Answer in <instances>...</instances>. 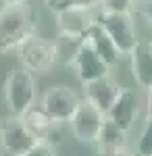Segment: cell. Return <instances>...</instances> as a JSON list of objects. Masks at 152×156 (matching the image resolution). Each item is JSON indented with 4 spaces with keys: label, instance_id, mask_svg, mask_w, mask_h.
I'll return each instance as SVG.
<instances>
[{
    "label": "cell",
    "instance_id": "5",
    "mask_svg": "<svg viewBox=\"0 0 152 156\" xmlns=\"http://www.w3.org/2000/svg\"><path fill=\"white\" fill-rule=\"evenodd\" d=\"M54 15H56L59 34L63 37L77 40V42L88 36V31L98 21L96 9H85V6H63L56 9Z\"/></svg>",
    "mask_w": 152,
    "mask_h": 156
},
{
    "label": "cell",
    "instance_id": "17",
    "mask_svg": "<svg viewBox=\"0 0 152 156\" xmlns=\"http://www.w3.org/2000/svg\"><path fill=\"white\" fill-rule=\"evenodd\" d=\"M98 9L106 12H131L136 9V0H100Z\"/></svg>",
    "mask_w": 152,
    "mask_h": 156
},
{
    "label": "cell",
    "instance_id": "6",
    "mask_svg": "<svg viewBox=\"0 0 152 156\" xmlns=\"http://www.w3.org/2000/svg\"><path fill=\"white\" fill-rule=\"evenodd\" d=\"M81 98L75 94V90L65 83H56L52 87H48L44 92V96L40 100V106L46 112L48 117H52L59 123H69V119L73 117L75 108L79 104Z\"/></svg>",
    "mask_w": 152,
    "mask_h": 156
},
{
    "label": "cell",
    "instance_id": "15",
    "mask_svg": "<svg viewBox=\"0 0 152 156\" xmlns=\"http://www.w3.org/2000/svg\"><path fill=\"white\" fill-rule=\"evenodd\" d=\"M85 40L92 44V48L96 50V54L100 56V58L104 60L108 67H113L115 62L119 60V50H117V46L113 44V40L106 36V31L98 25V21H96V25H94L92 29L88 31V36H85Z\"/></svg>",
    "mask_w": 152,
    "mask_h": 156
},
{
    "label": "cell",
    "instance_id": "26",
    "mask_svg": "<svg viewBox=\"0 0 152 156\" xmlns=\"http://www.w3.org/2000/svg\"><path fill=\"white\" fill-rule=\"evenodd\" d=\"M0 123H2V119H0Z\"/></svg>",
    "mask_w": 152,
    "mask_h": 156
},
{
    "label": "cell",
    "instance_id": "22",
    "mask_svg": "<svg viewBox=\"0 0 152 156\" xmlns=\"http://www.w3.org/2000/svg\"><path fill=\"white\" fill-rule=\"evenodd\" d=\"M146 119L152 121V87L148 90V98H146Z\"/></svg>",
    "mask_w": 152,
    "mask_h": 156
},
{
    "label": "cell",
    "instance_id": "4",
    "mask_svg": "<svg viewBox=\"0 0 152 156\" xmlns=\"http://www.w3.org/2000/svg\"><path fill=\"white\" fill-rule=\"evenodd\" d=\"M98 25L106 31V36L113 40L119 54H129L138 44V31L131 12H98Z\"/></svg>",
    "mask_w": 152,
    "mask_h": 156
},
{
    "label": "cell",
    "instance_id": "25",
    "mask_svg": "<svg viewBox=\"0 0 152 156\" xmlns=\"http://www.w3.org/2000/svg\"><path fill=\"white\" fill-rule=\"evenodd\" d=\"M0 156H4V150H2V148H0Z\"/></svg>",
    "mask_w": 152,
    "mask_h": 156
},
{
    "label": "cell",
    "instance_id": "2",
    "mask_svg": "<svg viewBox=\"0 0 152 156\" xmlns=\"http://www.w3.org/2000/svg\"><path fill=\"white\" fill-rule=\"evenodd\" d=\"M4 100L11 115L21 117L29 106H34L38 100V85L35 75L25 67H15L4 79Z\"/></svg>",
    "mask_w": 152,
    "mask_h": 156
},
{
    "label": "cell",
    "instance_id": "23",
    "mask_svg": "<svg viewBox=\"0 0 152 156\" xmlns=\"http://www.w3.org/2000/svg\"><path fill=\"white\" fill-rule=\"evenodd\" d=\"M44 2H46L48 9H52V12L56 11V9H59V4H60V0H44Z\"/></svg>",
    "mask_w": 152,
    "mask_h": 156
},
{
    "label": "cell",
    "instance_id": "19",
    "mask_svg": "<svg viewBox=\"0 0 152 156\" xmlns=\"http://www.w3.org/2000/svg\"><path fill=\"white\" fill-rule=\"evenodd\" d=\"M63 6H85V9H98L100 0H60L59 9Z\"/></svg>",
    "mask_w": 152,
    "mask_h": 156
},
{
    "label": "cell",
    "instance_id": "18",
    "mask_svg": "<svg viewBox=\"0 0 152 156\" xmlns=\"http://www.w3.org/2000/svg\"><path fill=\"white\" fill-rule=\"evenodd\" d=\"M21 156H56L54 146L46 144V142H35L29 150H25Z\"/></svg>",
    "mask_w": 152,
    "mask_h": 156
},
{
    "label": "cell",
    "instance_id": "16",
    "mask_svg": "<svg viewBox=\"0 0 152 156\" xmlns=\"http://www.w3.org/2000/svg\"><path fill=\"white\" fill-rule=\"evenodd\" d=\"M136 154L138 156H152V121L146 119V125L140 133V140L136 146Z\"/></svg>",
    "mask_w": 152,
    "mask_h": 156
},
{
    "label": "cell",
    "instance_id": "9",
    "mask_svg": "<svg viewBox=\"0 0 152 156\" xmlns=\"http://www.w3.org/2000/svg\"><path fill=\"white\" fill-rule=\"evenodd\" d=\"M21 119H23L25 127L29 129V133L38 142H46V144L54 146V148L63 142V129H60L63 123L54 121L52 117H48L38 102L25 110L21 115Z\"/></svg>",
    "mask_w": 152,
    "mask_h": 156
},
{
    "label": "cell",
    "instance_id": "8",
    "mask_svg": "<svg viewBox=\"0 0 152 156\" xmlns=\"http://www.w3.org/2000/svg\"><path fill=\"white\" fill-rule=\"evenodd\" d=\"M102 121H104V112L98 110L92 102H88L83 98V100H79L73 117L69 119V127L79 144H94Z\"/></svg>",
    "mask_w": 152,
    "mask_h": 156
},
{
    "label": "cell",
    "instance_id": "1",
    "mask_svg": "<svg viewBox=\"0 0 152 156\" xmlns=\"http://www.w3.org/2000/svg\"><path fill=\"white\" fill-rule=\"evenodd\" d=\"M34 34L29 4H6L0 9V54H11Z\"/></svg>",
    "mask_w": 152,
    "mask_h": 156
},
{
    "label": "cell",
    "instance_id": "20",
    "mask_svg": "<svg viewBox=\"0 0 152 156\" xmlns=\"http://www.w3.org/2000/svg\"><path fill=\"white\" fill-rule=\"evenodd\" d=\"M138 11L144 17V21H148L152 25V0H140L138 2Z\"/></svg>",
    "mask_w": 152,
    "mask_h": 156
},
{
    "label": "cell",
    "instance_id": "12",
    "mask_svg": "<svg viewBox=\"0 0 152 156\" xmlns=\"http://www.w3.org/2000/svg\"><path fill=\"white\" fill-rule=\"evenodd\" d=\"M138 112H140V100L138 94L129 87H121L119 96L115 98V102L110 104V108L106 110V117L117 123L121 129L129 131L133 127V123L138 119Z\"/></svg>",
    "mask_w": 152,
    "mask_h": 156
},
{
    "label": "cell",
    "instance_id": "13",
    "mask_svg": "<svg viewBox=\"0 0 152 156\" xmlns=\"http://www.w3.org/2000/svg\"><path fill=\"white\" fill-rule=\"evenodd\" d=\"M131 56V75L136 79V83L150 90L152 87V42H140L133 46L129 52Z\"/></svg>",
    "mask_w": 152,
    "mask_h": 156
},
{
    "label": "cell",
    "instance_id": "14",
    "mask_svg": "<svg viewBox=\"0 0 152 156\" xmlns=\"http://www.w3.org/2000/svg\"><path fill=\"white\" fill-rule=\"evenodd\" d=\"M127 133L129 131L121 129L117 123H113V121L104 115V121H102V125H100V129H98V135H96V144L100 146L104 152L110 154V152L121 150V148L127 146Z\"/></svg>",
    "mask_w": 152,
    "mask_h": 156
},
{
    "label": "cell",
    "instance_id": "10",
    "mask_svg": "<svg viewBox=\"0 0 152 156\" xmlns=\"http://www.w3.org/2000/svg\"><path fill=\"white\" fill-rule=\"evenodd\" d=\"M34 135L29 133V129L25 127V123L21 117L11 115L9 119H4L0 123V148L11 156H21L25 150H29L35 144Z\"/></svg>",
    "mask_w": 152,
    "mask_h": 156
},
{
    "label": "cell",
    "instance_id": "3",
    "mask_svg": "<svg viewBox=\"0 0 152 156\" xmlns=\"http://www.w3.org/2000/svg\"><path fill=\"white\" fill-rule=\"evenodd\" d=\"M15 52L21 60V67H25L34 75H38V73L44 75V73L52 71V67L59 62V56H60L56 42L40 37L35 34H31Z\"/></svg>",
    "mask_w": 152,
    "mask_h": 156
},
{
    "label": "cell",
    "instance_id": "7",
    "mask_svg": "<svg viewBox=\"0 0 152 156\" xmlns=\"http://www.w3.org/2000/svg\"><path fill=\"white\" fill-rule=\"evenodd\" d=\"M69 65L73 67V71L77 75V79L85 83V81H92V79H98L102 75H108V65L96 54V50L92 48V44L83 37L77 42V46L73 50L69 58Z\"/></svg>",
    "mask_w": 152,
    "mask_h": 156
},
{
    "label": "cell",
    "instance_id": "11",
    "mask_svg": "<svg viewBox=\"0 0 152 156\" xmlns=\"http://www.w3.org/2000/svg\"><path fill=\"white\" fill-rule=\"evenodd\" d=\"M123 85L119 83L115 77L108 75H102L98 79H92V81H85L83 83V96L88 102H92L98 110H102L106 115V110L110 108V104L115 102V98L119 96Z\"/></svg>",
    "mask_w": 152,
    "mask_h": 156
},
{
    "label": "cell",
    "instance_id": "24",
    "mask_svg": "<svg viewBox=\"0 0 152 156\" xmlns=\"http://www.w3.org/2000/svg\"><path fill=\"white\" fill-rule=\"evenodd\" d=\"M25 2H29V0H0L2 6H6V4H25Z\"/></svg>",
    "mask_w": 152,
    "mask_h": 156
},
{
    "label": "cell",
    "instance_id": "21",
    "mask_svg": "<svg viewBox=\"0 0 152 156\" xmlns=\"http://www.w3.org/2000/svg\"><path fill=\"white\" fill-rule=\"evenodd\" d=\"M108 156H138V154H136L133 150H129L127 146H125V148H121V150H115V152H110Z\"/></svg>",
    "mask_w": 152,
    "mask_h": 156
}]
</instances>
